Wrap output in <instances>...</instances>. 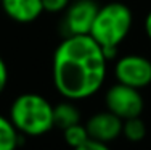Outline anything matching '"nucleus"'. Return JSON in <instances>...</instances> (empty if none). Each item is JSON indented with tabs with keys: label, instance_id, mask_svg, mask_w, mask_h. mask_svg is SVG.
Wrapping results in <instances>:
<instances>
[{
	"label": "nucleus",
	"instance_id": "nucleus-1",
	"mask_svg": "<svg viewBox=\"0 0 151 150\" xmlns=\"http://www.w3.org/2000/svg\"><path fill=\"white\" fill-rule=\"evenodd\" d=\"M106 71L103 49L88 34L68 36L53 53V86L68 100L79 102L95 95L105 84Z\"/></svg>",
	"mask_w": 151,
	"mask_h": 150
},
{
	"label": "nucleus",
	"instance_id": "nucleus-2",
	"mask_svg": "<svg viewBox=\"0 0 151 150\" xmlns=\"http://www.w3.org/2000/svg\"><path fill=\"white\" fill-rule=\"evenodd\" d=\"M132 24V10L122 2H109L98 8L88 36L103 49V53L109 62L116 57L117 47L129 36Z\"/></svg>",
	"mask_w": 151,
	"mask_h": 150
},
{
	"label": "nucleus",
	"instance_id": "nucleus-3",
	"mask_svg": "<svg viewBox=\"0 0 151 150\" xmlns=\"http://www.w3.org/2000/svg\"><path fill=\"white\" fill-rule=\"evenodd\" d=\"M8 118L18 133L27 137H39L55 128L53 105L45 97L34 92L21 94L10 105Z\"/></svg>",
	"mask_w": 151,
	"mask_h": 150
},
{
	"label": "nucleus",
	"instance_id": "nucleus-4",
	"mask_svg": "<svg viewBox=\"0 0 151 150\" xmlns=\"http://www.w3.org/2000/svg\"><path fill=\"white\" fill-rule=\"evenodd\" d=\"M105 105L108 112L114 113L124 121L129 118L142 116L143 108H145V100L138 89L116 83L108 89L105 95Z\"/></svg>",
	"mask_w": 151,
	"mask_h": 150
},
{
	"label": "nucleus",
	"instance_id": "nucleus-5",
	"mask_svg": "<svg viewBox=\"0 0 151 150\" xmlns=\"http://www.w3.org/2000/svg\"><path fill=\"white\" fill-rule=\"evenodd\" d=\"M114 76L117 83L142 91L151 84V60L137 53L124 55L114 65Z\"/></svg>",
	"mask_w": 151,
	"mask_h": 150
},
{
	"label": "nucleus",
	"instance_id": "nucleus-6",
	"mask_svg": "<svg viewBox=\"0 0 151 150\" xmlns=\"http://www.w3.org/2000/svg\"><path fill=\"white\" fill-rule=\"evenodd\" d=\"M100 5L95 0H74L64 10L61 33L68 36H85L90 33Z\"/></svg>",
	"mask_w": 151,
	"mask_h": 150
},
{
	"label": "nucleus",
	"instance_id": "nucleus-7",
	"mask_svg": "<svg viewBox=\"0 0 151 150\" xmlns=\"http://www.w3.org/2000/svg\"><path fill=\"white\" fill-rule=\"evenodd\" d=\"M85 128L88 131V137L100 142H109L116 141L122 136V120L111 112H98L88 118L85 123Z\"/></svg>",
	"mask_w": 151,
	"mask_h": 150
},
{
	"label": "nucleus",
	"instance_id": "nucleus-8",
	"mask_svg": "<svg viewBox=\"0 0 151 150\" xmlns=\"http://www.w3.org/2000/svg\"><path fill=\"white\" fill-rule=\"evenodd\" d=\"M0 7L10 20L19 24L32 23L44 13L42 0H0Z\"/></svg>",
	"mask_w": 151,
	"mask_h": 150
},
{
	"label": "nucleus",
	"instance_id": "nucleus-9",
	"mask_svg": "<svg viewBox=\"0 0 151 150\" xmlns=\"http://www.w3.org/2000/svg\"><path fill=\"white\" fill-rule=\"evenodd\" d=\"M81 123V112L74 105V100H64L53 105V124L61 131L73 124Z\"/></svg>",
	"mask_w": 151,
	"mask_h": 150
},
{
	"label": "nucleus",
	"instance_id": "nucleus-10",
	"mask_svg": "<svg viewBox=\"0 0 151 150\" xmlns=\"http://www.w3.org/2000/svg\"><path fill=\"white\" fill-rule=\"evenodd\" d=\"M21 136L8 116L0 115V150H16L19 147Z\"/></svg>",
	"mask_w": 151,
	"mask_h": 150
},
{
	"label": "nucleus",
	"instance_id": "nucleus-11",
	"mask_svg": "<svg viewBox=\"0 0 151 150\" xmlns=\"http://www.w3.org/2000/svg\"><path fill=\"white\" fill-rule=\"evenodd\" d=\"M122 136L129 142H142L146 137V124L140 116L122 121Z\"/></svg>",
	"mask_w": 151,
	"mask_h": 150
},
{
	"label": "nucleus",
	"instance_id": "nucleus-12",
	"mask_svg": "<svg viewBox=\"0 0 151 150\" xmlns=\"http://www.w3.org/2000/svg\"><path fill=\"white\" fill-rule=\"evenodd\" d=\"M63 137H64V142L69 145L71 149H77L79 145H82L84 142H87L88 139V131L85 128V124L82 123H77V124H73V126L63 129Z\"/></svg>",
	"mask_w": 151,
	"mask_h": 150
},
{
	"label": "nucleus",
	"instance_id": "nucleus-13",
	"mask_svg": "<svg viewBox=\"0 0 151 150\" xmlns=\"http://www.w3.org/2000/svg\"><path fill=\"white\" fill-rule=\"evenodd\" d=\"M71 0H42V7L44 12L48 13H61L68 8Z\"/></svg>",
	"mask_w": 151,
	"mask_h": 150
},
{
	"label": "nucleus",
	"instance_id": "nucleus-14",
	"mask_svg": "<svg viewBox=\"0 0 151 150\" xmlns=\"http://www.w3.org/2000/svg\"><path fill=\"white\" fill-rule=\"evenodd\" d=\"M74 150H111V147L106 144V142H100L95 141V139H88L87 142H84L82 145H79L77 149Z\"/></svg>",
	"mask_w": 151,
	"mask_h": 150
},
{
	"label": "nucleus",
	"instance_id": "nucleus-15",
	"mask_svg": "<svg viewBox=\"0 0 151 150\" xmlns=\"http://www.w3.org/2000/svg\"><path fill=\"white\" fill-rule=\"evenodd\" d=\"M6 84H8V66H6L5 60L0 57V94L5 91Z\"/></svg>",
	"mask_w": 151,
	"mask_h": 150
},
{
	"label": "nucleus",
	"instance_id": "nucleus-16",
	"mask_svg": "<svg viewBox=\"0 0 151 150\" xmlns=\"http://www.w3.org/2000/svg\"><path fill=\"white\" fill-rule=\"evenodd\" d=\"M145 33H146V37L151 41V10L148 12V15L145 18Z\"/></svg>",
	"mask_w": 151,
	"mask_h": 150
}]
</instances>
